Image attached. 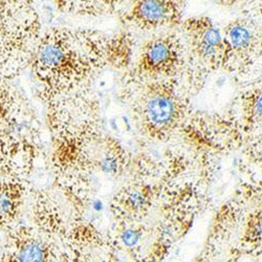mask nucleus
Segmentation results:
<instances>
[{
  "instance_id": "4",
  "label": "nucleus",
  "mask_w": 262,
  "mask_h": 262,
  "mask_svg": "<svg viewBox=\"0 0 262 262\" xmlns=\"http://www.w3.org/2000/svg\"><path fill=\"white\" fill-rule=\"evenodd\" d=\"M34 188L30 181L0 178V230L16 227L18 216Z\"/></svg>"
},
{
  "instance_id": "11",
  "label": "nucleus",
  "mask_w": 262,
  "mask_h": 262,
  "mask_svg": "<svg viewBox=\"0 0 262 262\" xmlns=\"http://www.w3.org/2000/svg\"><path fill=\"white\" fill-rule=\"evenodd\" d=\"M58 11L64 14L80 16L103 15L114 8V3L108 2H56Z\"/></svg>"
},
{
  "instance_id": "7",
  "label": "nucleus",
  "mask_w": 262,
  "mask_h": 262,
  "mask_svg": "<svg viewBox=\"0 0 262 262\" xmlns=\"http://www.w3.org/2000/svg\"><path fill=\"white\" fill-rule=\"evenodd\" d=\"M181 53L177 41L171 38H157L145 48L143 53L144 70L152 74H168L177 69Z\"/></svg>"
},
{
  "instance_id": "12",
  "label": "nucleus",
  "mask_w": 262,
  "mask_h": 262,
  "mask_svg": "<svg viewBox=\"0 0 262 262\" xmlns=\"http://www.w3.org/2000/svg\"><path fill=\"white\" fill-rule=\"evenodd\" d=\"M139 234L134 230H127L122 234L123 243L129 248L137 245V243L139 242Z\"/></svg>"
},
{
  "instance_id": "9",
  "label": "nucleus",
  "mask_w": 262,
  "mask_h": 262,
  "mask_svg": "<svg viewBox=\"0 0 262 262\" xmlns=\"http://www.w3.org/2000/svg\"><path fill=\"white\" fill-rule=\"evenodd\" d=\"M176 6L163 2H143L131 12L135 23L146 29H154L168 25L176 18Z\"/></svg>"
},
{
  "instance_id": "6",
  "label": "nucleus",
  "mask_w": 262,
  "mask_h": 262,
  "mask_svg": "<svg viewBox=\"0 0 262 262\" xmlns=\"http://www.w3.org/2000/svg\"><path fill=\"white\" fill-rule=\"evenodd\" d=\"M178 118L177 100L166 93H155L143 106V119L149 130H169Z\"/></svg>"
},
{
  "instance_id": "3",
  "label": "nucleus",
  "mask_w": 262,
  "mask_h": 262,
  "mask_svg": "<svg viewBox=\"0 0 262 262\" xmlns=\"http://www.w3.org/2000/svg\"><path fill=\"white\" fill-rule=\"evenodd\" d=\"M41 36V17L33 2H0V78L13 81L30 68Z\"/></svg>"
},
{
  "instance_id": "10",
  "label": "nucleus",
  "mask_w": 262,
  "mask_h": 262,
  "mask_svg": "<svg viewBox=\"0 0 262 262\" xmlns=\"http://www.w3.org/2000/svg\"><path fill=\"white\" fill-rule=\"evenodd\" d=\"M226 56L229 52L235 55H251L257 47V35L251 25L245 21H234L224 31Z\"/></svg>"
},
{
  "instance_id": "5",
  "label": "nucleus",
  "mask_w": 262,
  "mask_h": 262,
  "mask_svg": "<svg viewBox=\"0 0 262 262\" xmlns=\"http://www.w3.org/2000/svg\"><path fill=\"white\" fill-rule=\"evenodd\" d=\"M10 231V245L16 262H49L51 244L39 232L26 226H16Z\"/></svg>"
},
{
  "instance_id": "2",
  "label": "nucleus",
  "mask_w": 262,
  "mask_h": 262,
  "mask_svg": "<svg viewBox=\"0 0 262 262\" xmlns=\"http://www.w3.org/2000/svg\"><path fill=\"white\" fill-rule=\"evenodd\" d=\"M45 154L42 123L31 100L0 78V178L30 181Z\"/></svg>"
},
{
  "instance_id": "13",
  "label": "nucleus",
  "mask_w": 262,
  "mask_h": 262,
  "mask_svg": "<svg viewBox=\"0 0 262 262\" xmlns=\"http://www.w3.org/2000/svg\"><path fill=\"white\" fill-rule=\"evenodd\" d=\"M252 113L258 121L262 122V92H260V94L257 95L253 101Z\"/></svg>"
},
{
  "instance_id": "8",
  "label": "nucleus",
  "mask_w": 262,
  "mask_h": 262,
  "mask_svg": "<svg viewBox=\"0 0 262 262\" xmlns=\"http://www.w3.org/2000/svg\"><path fill=\"white\" fill-rule=\"evenodd\" d=\"M198 30L193 32V52L202 60L213 63L214 60H221L226 55V47L223 34L211 23L199 21Z\"/></svg>"
},
{
  "instance_id": "1",
  "label": "nucleus",
  "mask_w": 262,
  "mask_h": 262,
  "mask_svg": "<svg viewBox=\"0 0 262 262\" xmlns=\"http://www.w3.org/2000/svg\"><path fill=\"white\" fill-rule=\"evenodd\" d=\"M113 45L92 30L52 28L42 33L30 69L47 105L93 82L112 57Z\"/></svg>"
}]
</instances>
